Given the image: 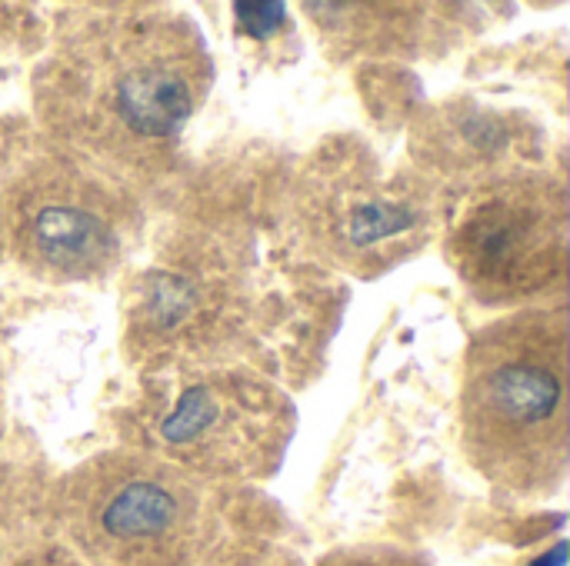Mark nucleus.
Here are the masks:
<instances>
[{
    "label": "nucleus",
    "mask_w": 570,
    "mask_h": 566,
    "mask_svg": "<svg viewBox=\"0 0 570 566\" xmlns=\"http://www.w3.org/2000/svg\"><path fill=\"white\" fill-rule=\"evenodd\" d=\"M210 50L190 17L167 7H94L33 77L43 140L127 183L160 173L204 107Z\"/></svg>",
    "instance_id": "obj_1"
},
{
    "label": "nucleus",
    "mask_w": 570,
    "mask_h": 566,
    "mask_svg": "<svg viewBox=\"0 0 570 566\" xmlns=\"http://www.w3.org/2000/svg\"><path fill=\"white\" fill-rule=\"evenodd\" d=\"M441 217L431 177L384 167L367 147L321 150L297 183L307 244L354 277H377L414 257Z\"/></svg>",
    "instance_id": "obj_4"
},
{
    "label": "nucleus",
    "mask_w": 570,
    "mask_h": 566,
    "mask_svg": "<svg viewBox=\"0 0 570 566\" xmlns=\"http://www.w3.org/2000/svg\"><path fill=\"white\" fill-rule=\"evenodd\" d=\"M137 230L127 183L33 137L10 183L7 254L50 284H94L127 257Z\"/></svg>",
    "instance_id": "obj_3"
},
{
    "label": "nucleus",
    "mask_w": 570,
    "mask_h": 566,
    "mask_svg": "<svg viewBox=\"0 0 570 566\" xmlns=\"http://www.w3.org/2000/svg\"><path fill=\"white\" fill-rule=\"evenodd\" d=\"M80 517L117 550L167 547L194 514V490L180 467L147 454L117 450L77 474Z\"/></svg>",
    "instance_id": "obj_8"
},
{
    "label": "nucleus",
    "mask_w": 570,
    "mask_h": 566,
    "mask_svg": "<svg viewBox=\"0 0 570 566\" xmlns=\"http://www.w3.org/2000/svg\"><path fill=\"white\" fill-rule=\"evenodd\" d=\"M568 310L524 307L484 327L464 360L461 440L501 487L548 490L568 470Z\"/></svg>",
    "instance_id": "obj_2"
},
{
    "label": "nucleus",
    "mask_w": 570,
    "mask_h": 566,
    "mask_svg": "<svg viewBox=\"0 0 570 566\" xmlns=\"http://www.w3.org/2000/svg\"><path fill=\"white\" fill-rule=\"evenodd\" d=\"M294 410L264 380L237 370H184L144 404L147 454L187 467L244 474L281 457Z\"/></svg>",
    "instance_id": "obj_6"
},
{
    "label": "nucleus",
    "mask_w": 570,
    "mask_h": 566,
    "mask_svg": "<svg viewBox=\"0 0 570 566\" xmlns=\"http://www.w3.org/2000/svg\"><path fill=\"white\" fill-rule=\"evenodd\" d=\"M564 560H568V547L564 544H558L551 554H544V557H538L531 566H564Z\"/></svg>",
    "instance_id": "obj_10"
},
{
    "label": "nucleus",
    "mask_w": 570,
    "mask_h": 566,
    "mask_svg": "<svg viewBox=\"0 0 570 566\" xmlns=\"http://www.w3.org/2000/svg\"><path fill=\"white\" fill-rule=\"evenodd\" d=\"M33 137L20 127H0V260L7 257V200H10V183L13 173L30 150Z\"/></svg>",
    "instance_id": "obj_9"
},
{
    "label": "nucleus",
    "mask_w": 570,
    "mask_h": 566,
    "mask_svg": "<svg viewBox=\"0 0 570 566\" xmlns=\"http://www.w3.org/2000/svg\"><path fill=\"white\" fill-rule=\"evenodd\" d=\"M247 320V284L214 244L164 254L130 300L134 350L170 374L210 370Z\"/></svg>",
    "instance_id": "obj_7"
},
{
    "label": "nucleus",
    "mask_w": 570,
    "mask_h": 566,
    "mask_svg": "<svg viewBox=\"0 0 570 566\" xmlns=\"http://www.w3.org/2000/svg\"><path fill=\"white\" fill-rule=\"evenodd\" d=\"M568 234L564 180L521 167L474 187L448 234V254L481 304L531 307L564 287Z\"/></svg>",
    "instance_id": "obj_5"
}]
</instances>
